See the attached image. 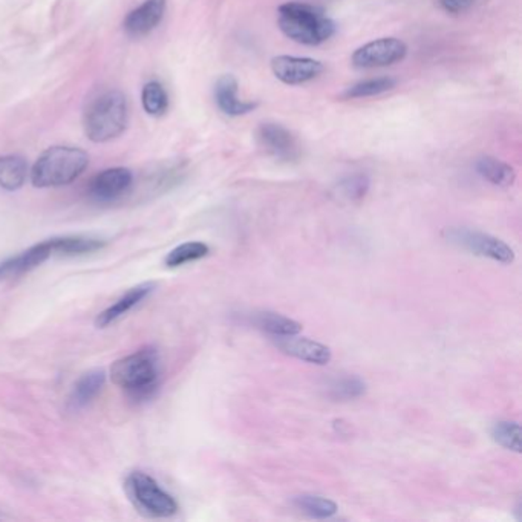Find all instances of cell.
<instances>
[{
  "instance_id": "cell-1",
  "label": "cell",
  "mask_w": 522,
  "mask_h": 522,
  "mask_svg": "<svg viewBox=\"0 0 522 522\" xmlns=\"http://www.w3.org/2000/svg\"><path fill=\"white\" fill-rule=\"evenodd\" d=\"M129 103L119 89H109L89 102L84 109V135L92 143H108L128 129Z\"/></svg>"
},
{
  "instance_id": "cell-2",
  "label": "cell",
  "mask_w": 522,
  "mask_h": 522,
  "mask_svg": "<svg viewBox=\"0 0 522 522\" xmlns=\"http://www.w3.org/2000/svg\"><path fill=\"white\" fill-rule=\"evenodd\" d=\"M111 379L135 401L152 399L160 386V357L157 350L143 348L117 360L111 368Z\"/></svg>"
},
{
  "instance_id": "cell-3",
  "label": "cell",
  "mask_w": 522,
  "mask_h": 522,
  "mask_svg": "<svg viewBox=\"0 0 522 522\" xmlns=\"http://www.w3.org/2000/svg\"><path fill=\"white\" fill-rule=\"evenodd\" d=\"M277 24L282 33L297 44L317 46L335 34L334 20L330 19L317 6L286 2L279 6Z\"/></svg>"
},
{
  "instance_id": "cell-4",
  "label": "cell",
  "mask_w": 522,
  "mask_h": 522,
  "mask_svg": "<svg viewBox=\"0 0 522 522\" xmlns=\"http://www.w3.org/2000/svg\"><path fill=\"white\" fill-rule=\"evenodd\" d=\"M88 153L72 146L46 149L31 169V183L37 188H63L86 170Z\"/></svg>"
},
{
  "instance_id": "cell-5",
  "label": "cell",
  "mask_w": 522,
  "mask_h": 522,
  "mask_svg": "<svg viewBox=\"0 0 522 522\" xmlns=\"http://www.w3.org/2000/svg\"><path fill=\"white\" fill-rule=\"evenodd\" d=\"M130 503L141 515L149 517H170L177 515V499L161 488L148 473L130 472L124 481Z\"/></svg>"
},
{
  "instance_id": "cell-6",
  "label": "cell",
  "mask_w": 522,
  "mask_h": 522,
  "mask_svg": "<svg viewBox=\"0 0 522 522\" xmlns=\"http://www.w3.org/2000/svg\"><path fill=\"white\" fill-rule=\"evenodd\" d=\"M444 235L449 242L461 246L477 256L488 257L501 264H512L515 261L512 246L488 233L477 232L470 228H449Z\"/></svg>"
},
{
  "instance_id": "cell-7",
  "label": "cell",
  "mask_w": 522,
  "mask_h": 522,
  "mask_svg": "<svg viewBox=\"0 0 522 522\" xmlns=\"http://www.w3.org/2000/svg\"><path fill=\"white\" fill-rule=\"evenodd\" d=\"M408 54V44L395 37H382L354 51L351 63L359 70H374L399 63Z\"/></svg>"
},
{
  "instance_id": "cell-8",
  "label": "cell",
  "mask_w": 522,
  "mask_h": 522,
  "mask_svg": "<svg viewBox=\"0 0 522 522\" xmlns=\"http://www.w3.org/2000/svg\"><path fill=\"white\" fill-rule=\"evenodd\" d=\"M270 64L275 77L290 86L308 83L311 80L317 79L325 70V66L319 60L293 55H277L271 59Z\"/></svg>"
},
{
  "instance_id": "cell-9",
  "label": "cell",
  "mask_w": 522,
  "mask_h": 522,
  "mask_svg": "<svg viewBox=\"0 0 522 522\" xmlns=\"http://www.w3.org/2000/svg\"><path fill=\"white\" fill-rule=\"evenodd\" d=\"M257 141L268 155L279 161H296L301 157V148L297 140L288 129L282 124L262 123L257 128Z\"/></svg>"
},
{
  "instance_id": "cell-10",
  "label": "cell",
  "mask_w": 522,
  "mask_h": 522,
  "mask_svg": "<svg viewBox=\"0 0 522 522\" xmlns=\"http://www.w3.org/2000/svg\"><path fill=\"white\" fill-rule=\"evenodd\" d=\"M168 10V0H144L123 20V30L132 39H141L157 30Z\"/></svg>"
},
{
  "instance_id": "cell-11",
  "label": "cell",
  "mask_w": 522,
  "mask_h": 522,
  "mask_svg": "<svg viewBox=\"0 0 522 522\" xmlns=\"http://www.w3.org/2000/svg\"><path fill=\"white\" fill-rule=\"evenodd\" d=\"M133 173L126 168H111L92 178L89 197L97 202H112L132 188Z\"/></svg>"
},
{
  "instance_id": "cell-12",
  "label": "cell",
  "mask_w": 522,
  "mask_h": 522,
  "mask_svg": "<svg viewBox=\"0 0 522 522\" xmlns=\"http://www.w3.org/2000/svg\"><path fill=\"white\" fill-rule=\"evenodd\" d=\"M275 345L285 353V354L295 357V359L308 362L313 365L325 366L331 362L333 353L328 346L321 342L306 339V337H296V335H286V337H273Z\"/></svg>"
},
{
  "instance_id": "cell-13",
  "label": "cell",
  "mask_w": 522,
  "mask_h": 522,
  "mask_svg": "<svg viewBox=\"0 0 522 522\" xmlns=\"http://www.w3.org/2000/svg\"><path fill=\"white\" fill-rule=\"evenodd\" d=\"M51 256H53V252H51L50 242L44 241L35 244L17 256L8 257L5 261L0 262V282L30 273L31 270L42 266L44 261H48Z\"/></svg>"
},
{
  "instance_id": "cell-14",
  "label": "cell",
  "mask_w": 522,
  "mask_h": 522,
  "mask_svg": "<svg viewBox=\"0 0 522 522\" xmlns=\"http://www.w3.org/2000/svg\"><path fill=\"white\" fill-rule=\"evenodd\" d=\"M155 288H157L155 282H144L141 285L133 286L113 305L108 306L106 310L102 311L97 315L95 326L97 328H108L109 325H112L113 322L119 321L120 317L128 314L129 311L139 305L140 302H143L146 297L150 296Z\"/></svg>"
},
{
  "instance_id": "cell-15",
  "label": "cell",
  "mask_w": 522,
  "mask_h": 522,
  "mask_svg": "<svg viewBox=\"0 0 522 522\" xmlns=\"http://www.w3.org/2000/svg\"><path fill=\"white\" fill-rule=\"evenodd\" d=\"M215 102L221 112L228 117H242L257 108L255 102H244L237 97V80L232 74L222 75L215 84Z\"/></svg>"
},
{
  "instance_id": "cell-16",
  "label": "cell",
  "mask_w": 522,
  "mask_h": 522,
  "mask_svg": "<svg viewBox=\"0 0 522 522\" xmlns=\"http://www.w3.org/2000/svg\"><path fill=\"white\" fill-rule=\"evenodd\" d=\"M250 324L256 326L257 330L264 331L271 337H286V335H297L302 331L299 322L293 321L290 317L277 314L273 311H261L253 313Z\"/></svg>"
},
{
  "instance_id": "cell-17",
  "label": "cell",
  "mask_w": 522,
  "mask_h": 522,
  "mask_svg": "<svg viewBox=\"0 0 522 522\" xmlns=\"http://www.w3.org/2000/svg\"><path fill=\"white\" fill-rule=\"evenodd\" d=\"M106 383V374L103 370H92L84 372L74 384V390L71 392L70 404L72 410L84 408L103 390Z\"/></svg>"
},
{
  "instance_id": "cell-18",
  "label": "cell",
  "mask_w": 522,
  "mask_h": 522,
  "mask_svg": "<svg viewBox=\"0 0 522 522\" xmlns=\"http://www.w3.org/2000/svg\"><path fill=\"white\" fill-rule=\"evenodd\" d=\"M51 252L59 256H82L102 250L106 242L97 237H60L48 239Z\"/></svg>"
},
{
  "instance_id": "cell-19",
  "label": "cell",
  "mask_w": 522,
  "mask_h": 522,
  "mask_svg": "<svg viewBox=\"0 0 522 522\" xmlns=\"http://www.w3.org/2000/svg\"><path fill=\"white\" fill-rule=\"evenodd\" d=\"M28 178V163L20 155H0V188L15 192L24 188Z\"/></svg>"
},
{
  "instance_id": "cell-20",
  "label": "cell",
  "mask_w": 522,
  "mask_h": 522,
  "mask_svg": "<svg viewBox=\"0 0 522 522\" xmlns=\"http://www.w3.org/2000/svg\"><path fill=\"white\" fill-rule=\"evenodd\" d=\"M475 169L479 177L486 181L498 186V188H510L515 184L517 172L510 164L504 163L501 160L493 157H481L477 160Z\"/></svg>"
},
{
  "instance_id": "cell-21",
  "label": "cell",
  "mask_w": 522,
  "mask_h": 522,
  "mask_svg": "<svg viewBox=\"0 0 522 522\" xmlns=\"http://www.w3.org/2000/svg\"><path fill=\"white\" fill-rule=\"evenodd\" d=\"M365 380L360 379L359 375H342L335 377L328 383V395L335 401H350L360 399L365 395Z\"/></svg>"
},
{
  "instance_id": "cell-22",
  "label": "cell",
  "mask_w": 522,
  "mask_h": 522,
  "mask_svg": "<svg viewBox=\"0 0 522 522\" xmlns=\"http://www.w3.org/2000/svg\"><path fill=\"white\" fill-rule=\"evenodd\" d=\"M141 103H143L144 111L150 117H155V119L163 117L164 113L169 111V95L163 84L157 80L144 84L143 91H141Z\"/></svg>"
},
{
  "instance_id": "cell-23",
  "label": "cell",
  "mask_w": 522,
  "mask_h": 522,
  "mask_svg": "<svg viewBox=\"0 0 522 522\" xmlns=\"http://www.w3.org/2000/svg\"><path fill=\"white\" fill-rule=\"evenodd\" d=\"M293 504L296 506L302 513L315 519H328L337 513V504L328 498L317 497V495H301L295 498Z\"/></svg>"
},
{
  "instance_id": "cell-24",
  "label": "cell",
  "mask_w": 522,
  "mask_h": 522,
  "mask_svg": "<svg viewBox=\"0 0 522 522\" xmlns=\"http://www.w3.org/2000/svg\"><path fill=\"white\" fill-rule=\"evenodd\" d=\"M397 80L392 77H377V79L363 80L359 83L353 84L343 92V97L348 100L368 99L375 95L384 94L391 89L395 88Z\"/></svg>"
},
{
  "instance_id": "cell-25",
  "label": "cell",
  "mask_w": 522,
  "mask_h": 522,
  "mask_svg": "<svg viewBox=\"0 0 522 522\" xmlns=\"http://www.w3.org/2000/svg\"><path fill=\"white\" fill-rule=\"evenodd\" d=\"M208 253H210V246L204 242H186L173 248L164 259V264L169 268H177V266H186L188 262L199 261L202 257L208 256Z\"/></svg>"
},
{
  "instance_id": "cell-26",
  "label": "cell",
  "mask_w": 522,
  "mask_h": 522,
  "mask_svg": "<svg viewBox=\"0 0 522 522\" xmlns=\"http://www.w3.org/2000/svg\"><path fill=\"white\" fill-rule=\"evenodd\" d=\"M371 188V179L365 173H353L342 178L337 184V192L346 201L359 202L368 195Z\"/></svg>"
},
{
  "instance_id": "cell-27",
  "label": "cell",
  "mask_w": 522,
  "mask_h": 522,
  "mask_svg": "<svg viewBox=\"0 0 522 522\" xmlns=\"http://www.w3.org/2000/svg\"><path fill=\"white\" fill-rule=\"evenodd\" d=\"M495 443L512 452H521V426L515 421H499L492 428Z\"/></svg>"
},
{
  "instance_id": "cell-28",
  "label": "cell",
  "mask_w": 522,
  "mask_h": 522,
  "mask_svg": "<svg viewBox=\"0 0 522 522\" xmlns=\"http://www.w3.org/2000/svg\"><path fill=\"white\" fill-rule=\"evenodd\" d=\"M473 2L475 0H440L444 10L452 13V14H459V13L469 10L473 5Z\"/></svg>"
},
{
  "instance_id": "cell-29",
  "label": "cell",
  "mask_w": 522,
  "mask_h": 522,
  "mask_svg": "<svg viewBox=\"0 0 522 522\" xmlns=\"http://www.w3.org/2000/svg\"></svg>"
}]
</instances>
